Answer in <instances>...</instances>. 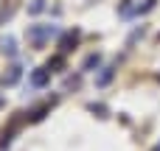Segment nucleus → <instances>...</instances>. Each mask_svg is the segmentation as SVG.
Returning <instances> with one entry per match:
<instances>
[{"label":"nucleus","mask_w":160,"mask_h":151,"mask_svg":"<svg viewBox=\"0 0 160 151\" xmlns=\"http://www.w3.org/2000/svg\"><path fill=\"white\" fill-rule=\"evenodd\" d=\"M56 31H59L56 25H31L25 36H28V42H31L34 48H42L51 36H56Z\"/></svg>","instance_id":"1"},{"label":"nucleus","mask_w":160,"mask_h":151,"mask_svg":"<svg viewBox=\"0 0 160 151\" xmlns=\"http://www.w3.org/2000/svg\"><path fill=\"white\" fill-rule=\"evenodd\" d=\"M20 76H22V67H20V64H11V67L6 70V76H3V84H6V87H11V84H17V81H20Z\"/></svg>","instance_id":"2"},{"label":"nucleus","mask_w":160,"mask_h":151,"mask_svg":"<svg viewBox=\"0 0 160 151\" xmlns=\"http://www.w3.org/2000/svg\"><path fill=\"white\" fill-rule=\"evenodd\" d=\"M42 8H45V0H31V6H28V11H31V14H39Z\"/></svg>","instance_id":"7"},{"label":"nucleus","mask_w":160,"mask_h":151,"mask_svg":"<svg viewBox=\"0 0 160 151\" xmlns=\"http://www.w3.org/2000/svg\"><path fill=\"white\" fill-rule=\"evenodd\" d=\"M98 64H101V56H98V53H90V56L84 59L82 70H93V67H98Z\"/></svg>","instance_id":"6"},{"label":"nucleus","mask_w":160,"mask_h":151,"mask_svg":"<svg viewBox=\"0 0 160 151\" xmlns=\"http://www.w3.org/2000/svg\"><path fill=\"white\" fill-rule=\"evenodd\" d=\"M90 112H98V118H107V109L101 104H90Z\"/></svg>","instance_id":"9"},{"label":"nucleus","mask_w":160,"mask_h":151,"mask_svg":"<svg viewBox=\"0 0 160 151\" xmlns=\"http://www.w3.org/2000/svg\"><path fill=\"white\" fill-rule=\"evenodd\" d=\"M70 45H76V34H68L62 39V50H70Z\"/></svg>","instance_id":"8"},{"label":"nucleus","mask_w":160,"mask_h":151,"mask_svg":"<svg viewBox=\"0 0 160 151\" xmlns=\"http://www.w3.org/2000/svg\"><path fill=\"white\" fill-rule=\"evenodd\" d=\"M0 50H3L6 56H14V53H17V45H14V39H11V36L0 39Z\"/></svg>","instance_id":"5"},{"label":"nucleus","mask_w":160,"mask_h":151,"mask_svg":"<svg viewBox=\"0 0 160 151\" xmlns=\"http://www.w3.org/2000/svg\"><path fill=\"white\" fill-rule=\"evenodd\" d=\"M112 73H115L112 67H104V70L98 73V78H96V87H107V84L112 81Z\"/></svg>","instance_id":"4"},{"label":"nucleus","mask_w":160,"mask_h":151,"mask_svg":"<svg viewBox=\"0 0 160 151\" xmlns=\"http://www.w3.org/2000/svg\"><path fill=\"white\" fill-rule=\"evenodd\" d=\"M0 104H3V95H0Z\"/></svg>","instance_id":"10"},{"label":"nucleus","mask_w":160,"mask_h":151,"mask_svg":"<svg viewBox=\"0 0 160 151\" xmlns=\"http://www.w3.org/2000/svg\"><path fill=\"white\" fill-rule=\"evenodd\" d=\"M48 78H51V70H48V67H39V70L31 73V84H34V87H45Z\"/></svg>","instance_id":"3"}]
</instances>
